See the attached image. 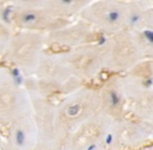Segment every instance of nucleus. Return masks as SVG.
<instances>
[{
  "instance_id": "21",
  "label": "nucleus",
  "mask_w": 153,
  "mask_h": 150,
  "mask_svg": "<svg viewBox=\"0 0 153 150\" xmlns=\"http://www.w3.org/2000/svg\"><path fill=\"white\" fill-rule=\"evenodd\" d=\"M91 150H106V149L103 147H98V148H94V149H91Z\"/></svg>"
},
{
  "instance_id": "5",
  "label": "nucleus",
  "mask_w": 153,
  "mask_h": 150,
  "mask_svg": "<svg viewBox=\"0 0 153 150\" xmlns=\"http://www.w3.org/2000/svg\"><path fill=\"white\" fill-rule=\"evenodd\" d=\"M46 51V34L30 31H15L4 59L26 78L34 76L43 54Z\"/></svg>"
},
{
  "instance_id": "11",
  "label": "nucleus",
  "mask_w": 153,
  "mask_h": 150,
  "mask_svg": "<svg viewBox=\"0 0 153 150\" xmlns=\"http://www.w3.org/2000/svg\"><path fill=\"white\" fill-rule=\"evenodd\" d=\"M114 121L98 112L67 138L63 150H91L103 147Z\"/></svg>"
},
{
  "instance_id": "14",
  "label": "nucleus",
  "mask_w": 153,
  "mask_h": 150,
  "mask_svg": "<svg viewBox=\"0 0 153 150\" xmlns=\"http://www.w3.org/2000/svg\"><path fill=\"white\" fill-rule=\"evenodd\" d=\"M98 90L101 112L113 121L122 120L128 116L124 75H109Z\"/></svg>"
},
{
  "instance_id": "18",
  "label": "nucleus",
  "mask_w": 153,
  "mask_h": 150,
  "mask_svg": "<svg viewBox=\"0 0 153 150\" xmlns=\"http://www.w3.org/2000/svg\"><path fill=\"white\" fill-rule=\"evenodd\" d=\"M0 150H17L7 140L4 132L0 131Z\"/></svg>"
},
{
  "instance_id": "19",
  "label": "nucleus",
  "mask_w": 153,
  "mask_h": 150,
  "mask_svg": "<svg viewBox=\"0 0 153 150\" xmlns=\"http://www.w3.org/2000/svg\"><path fill=\"white\" fill-rule=\"evenodd\" d=\"M147 66H148V77L149 80L153 85V59L152 61H147Z\"/></svg>"
},
{
  "instance_id": "6",
  "label": "nucleus",
  "mask_w": 153,
  "mask_h": 150,
  "mask_svg": "<svg viewBox=\"0 0 153 150\" xmlns=\"http://www.w3.org/2000/svg\"><path fill=\"white\" fill-rule=\"evenodd\" d=\"M37 127L36 150H63L65 140L56 122V102L33 91H27Z\"/></svg>"
},
{
  "instance_id": "16",
  "label": "nucleus",
  "mask_w": 153,
  "mask_h": 150,
  "mask_svg": "<svg viewBox=\"0 0 153 150\" xmlns=\"http://www.w3.org/2000/svg\"><path fill=\"white\" fill-rule=\"evenodd\" d=\"M4 127L5 137L17 150H36L37 127L33 113L16 119Z\"/></svg>"
},
{
  "instance_id": "20",
  "label": "nucleus",
  "mask_w": 153,
  "mask_h": 150,
  "mask_svg": "<svg viewBox=\"0 0 153 150\" xmlns=\"http://www.w3.org/2000/svg\"><path fill=\"white\" fill-rule=\"evenodd\" d=\"M140 150H153V142L151 144H149V145H147L146 147H144L143 149Z\"/></svg>"
},
{
  "instance_id": "15",
  "label": "nucleus",
  "mask_w": 153,
  "mask_h": 150,
  "mask_svg": "<svg viewBox=\"0 0 153 150\" xmlns=\"http://www.w3.org/2000/svg\"><path fill=\"white\" fill-rule=\"evenodd\" d=\"M131 34L136 47L140 50L145 61L153 59V3L148 4L142 10L130 27Z\"/></svg>"
},
{
  "instance_id": "4",
  "label": "nucleus",
  "mask_w": 153,
  "mask_h": 150,
  "mask_svg": "<svg viewBox=\"0 0 153 150\" xmlns=\"http://www.w3.org/2000/svg\"><path fill=\"white\" fill-rule=\"evenodd\" d=\"M5 22L15 31H30L48 34L64 27L71 21H66L51 15L37 0L11 1Z\"/></svg>"
},
{
  "instance_id": "1",
  "label": "nucleus",
  "mask_w": 153,
  "mask_h": 150,
  "mask_svg": "<svg viewBox=\"0 0 153 150\" xmlns=\"http://www.w3.org/2000/svg\"><path fill=\"white\" fill-rule=\"evenodd\" d=\"M148 1L97 0L89 1L81 11L82 20L101 34L110 37L127 30Z\"/></svg>"
},
{
  "instance_id": "10",
  "label": "nucleus",
  "mask_w": 153,
  "mask_h": 150,
  "mask_svg": "<svg viewBox=\"0 0 153 150\" xmlns=\"http://www.w3.org/2000/svg\"><path fill=\"white\" fill-rule=\"evenodd\" d=\"M30 113L32 102L26 88L7 69H0V124L5 126Z\"/></svg>"
},
{
  "instance_id": "12",
  "label": "nucleus",
  "mask_w": 153,
  "mask_h": 150,
  "mask_svg": "<svg viewBox=\"0 0 153 150\" xmlns=\"http://www.w3.org/2000/svg\"><path fill=\"white\" fill-rule=\"evenodd\" d=\"M128 117L153 124V85L140 75H124Z\"/></svg>"
},
{
  "instance_id": "9",
  "label": "nucleus",
  "mask_w": 153,
  "mask_h": 150,
  "mask_svg": "<svg viewBox=\"0 0 153 150\" xmlns=\"http://www.w3.org/2000/svg\"><path fill=\"white\" fill-rule=\"evenodd\" d=\"M153 142V124L126 117L114 121L103 148L106 150H140Z\"/></svg>"
},
{
  "instance_id": "3",
  "label": "nucleus",
  "mask_w": 153,
  "mask_h": 150,
  "mask_svg": "<svg viewBox=\"0 0 153 150\" xmlns=\"http://www.w3.org/2000/svg\"><path fill=\"white\" fill-rule=\"evenodd\" d=\"M98 88L84 86L56 102V122L64 140L86 120L100 112Z\"/></svg>"
},
{
  "instance_id": "8",
  "label": "nucleus",
  "mask_w": 153,
  "mask_h": 150,
  "mask_svg": "<svg viewBox=\"0 0 153 150\" xmlns=\"http://www.w3.org/2000/svg\"><path fill=\"white\" fill-rule=\"evenodd\" d=\"M58 53H60L70 73L84 85L105 71L106 50L104 40Z\"/></svg>"
},
{
  "instance_id": "7",
  "label": "nucleus",
  "mask_w": 153,
  "mask_h": 150,
  "mask_svg": "<svg viewBox=\"0 0 153 150\" xmlns=\"http://www.w3.org/2000/svg\"><path fill=\"white\" fill-rule=\"evenodd\" d=\"M106 50L105 71L110 75H126L133 72L144 61L129 30H124L104 39Z\"/></svg>"
},
{
  "instance_id": "2",
  "label": "nucleus",
  "mask_w": 153,
  "mask_h": 150,
  "mask_svg": "<svg viewBox=\"0 0 153 150\" xmlns=\"http://www.w3.org/2000/svg\"><path fill=\"white\" fill-rule=\"evenodd\" d=\"M84 83L70 73L60 53L45 51L34 76L26 78L24 87L44 97L59 96L60 99L84 87Z\"/></svg>"
},
{
  "instance_id": "17",
  "label": "nucleus",
  "mask_w": 153,
  "mask_h": 150,
  "mask_svg": "<svg viewBox=\"0 0 153 150\" xmlns=\"http://www.w3.org/2000/svg\"><path fill=\"white\" fill-rule=\"evenodd\" d=\"M38 3L51 15L66 21L78 17L81 11L89 3L88 0H37Z\"/></svg>"
},
{
  "instance_id": "13",
  "label": "nucleus",
  "mask_w": 153,
  "mask_h": 150,
  "mask_svg": "<svg viewBox=\"0 0 153 150\" xmlns=\"http://www.w3.org/2000/svg\"><path fill=\"white\" fill-rule=\"evenodd\" d=\"M104 37L94 28L78 19L76 22H70L64 27L46 34V51L63 52L80 46L97 43Z\"/></svg>"
}]
</instances>
